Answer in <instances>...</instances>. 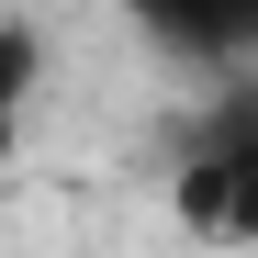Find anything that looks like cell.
Returning <instances> with one entry per match:
<instances>
[{
	"mask_svg": "<svg viewBox=\"0 0 258 258\" xmlns=\"http://www.w3.org/2000/svg\"><path fill=\"white\" fill-rule=\"evenodd\" d=\"M213 135H247V146H258V68H236V101H225Z\"/></svg>",
	"mask_w": 258,
	"mask_h": 258,
	"instance_id": "cell-4",
	"label": "cell"
},
{
	"mask_svg": "<svg viewBox=\"0 0 258 258\" xmlns=\"http://www.w3.org/2000/svg\"><path fill=\"white\" fill-rule=\"evenodd\" d=\"M168 213H180V236H202V247H258V146L247 135L191 146L180 180H168Z\"/></svg>",
	"mask_w": 258,
	"mask_h": 258,
	"instance_id": "cell-1",
	"label": "cell"
},
{
	"mask_svg": "<svg viewBox=\"0 0 258 258\" xmlns=\"http://www.w3.org/2000/svg\"><path fill=\"white\" fill-rule=\"evenodd\" d=\"M146 34L191 68H258V0H157Z\"/></svg>",
	"mask_w": 258,
	"mask_h": 258,
	"instance_id": "cell-2",
	"label": "cell"
},
{
	"mask_svg": "<svg viewBox=\"0 0 258 258\" xmlns=\"http://www.w3.org/2000/svg\"><path fill=\"white\" fill-rule=\"evenodd\" d=\"M45 34H34V23H0V157H12V135H23V123H34V90H45Z\"/></svg>",
	"mask_w": 258,
	"mask_h": 258,
	"instance_id": "cell-3",
	"label": "cell"
},
{
	"mask_svg": "<svg viewBox=\"0 0 258 258\" xmlns=\"http://www.w3.org/2000/svg\"><path fill=\"white\" fill-rule=\"evenodd\" d=\"M112 12H135V23H146V12H157V0H112Z\"/></svg>",
	"mask_w": 258,
	"mask_h": 258,
	"instance_id": "cell-5",
	"label": "cell"
}]
</instances>
